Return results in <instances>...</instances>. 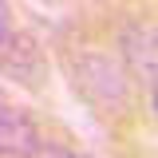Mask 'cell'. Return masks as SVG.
<instances>
[{
	"instance_id": "obj_3",
	"label": "cell",
	"mask_w": 158,
	"mask_h": 158,
	"mask_svg": "<svg viewBox=\"0 0 158 158\" xmlns=\"http://www.w3.org/2000/svg\"><path fill=\"white\" fill-rule=\"evenodd\" d=\"M36 142H40V135L24 118V111H16L12 103H4L0 107V154H20L24 158Z\"/></svg>"
},
{
	"instance_id": "obj_2",
	"label": "cell",
	"mask_w": 158,
	"mask_h": 158,
	"mask_svg": "<svg viewBox=\"0 0 158 158\" xmlns=\"http://www.w3.org/2000/svg\"><path fill=\"white\" fill-rule=\"evenodd\" d=\"M123 56L146 87L154 83V20H131L123 32Z\"/></svg>"
},
{
	"instance_id": "obj_4",
	"label": "cell",
	"mask_w": 158,
	"mask_h": 158,
	"mask_svg": "<svg viewBox=\"0 0 158 158\" xmlns=\"http://www.w3.org/2000/svg\"><path fill=\"white\" fill-rule=\"evenodd\" d=\"M24 158H75V154H71V150H63V146H56V142H36Z\"/></svg>"
},
{
	"instance_id": "obj_6",
	"label": "cell",
	"mask_w": 158,
	"mask_h": 158,
	"mask_svg": "<svg viewBox=\"0 0 158 158\" xmlns=\"http://www.w3.org/2000/svg\"><path fill=\"white\" fill-rule=\"evenodd\" d=\"M4 103H8V95H4V87H0V107H4Z\"/></svg>"
},
{
	"instance_id": "obj_1",
	"label": "cell",
	"mask_w": 158,
	"mask_h": 158,
	"mask_svg": "<svg viewBox=\"0 0 158 158\" xmlns=\"http://www.w3.org/2000/svg\"><path fill=\"white\" fill-rule=\"evenodd\" d=\"M71 75H75V87L87 103H95L99 111H118L127 103V79L115 67V59L99 56V52H87V56L71 59Z\"/></svg>"
},
{
	"instance_id": "obj_5",
	"label": "cell",
	"mask_w": 158,
	"mask_h": 158,
	"mask_svg": "<svg viewBox=\"0 0 158 158\" xmlns=\"http://www.w3.org/2000/svg\"><path fill=\"white\" fill-rule=\"evenodd\" d=\"M12 28H8V0H0V40L8 36Z\"/></svg>"
}]
</instances>
